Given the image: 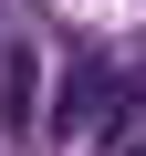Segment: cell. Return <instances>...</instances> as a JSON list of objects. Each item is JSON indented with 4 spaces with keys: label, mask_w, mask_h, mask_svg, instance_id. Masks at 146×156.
Wrapping results in <instances>:
<instances>
[{
    "label": "cell",
    "mask_w": 146,
    "mask_h": 156,
    "mask_svg": "<svg viewBox=\"0 0 146 156\" xmlns=\"http://www.w3.org/2000/svg\"><path fill=\"white\" fill-rule=\"evenodd\" d=\"M115 125H125V73L115 62H73L63 94H52V135L84 146V135H115Z\"/></svg>",
    "instance_id": "1"
},
{
    "label": "cell",
    "mask_w": 146,
    "mask_h": 156,
    "mask_svg": "<svg viewBox=\"0 0 146 156\" xmlns=\"http://www.w3.org/2000/svg\"><path fill=\"white\" fill-rule=\"evenodd\" d=\"M0 125H11V135L42 125V52L31 42H0Z\"/></svg>",
    "instance_id": "2"
}]
</instances>
